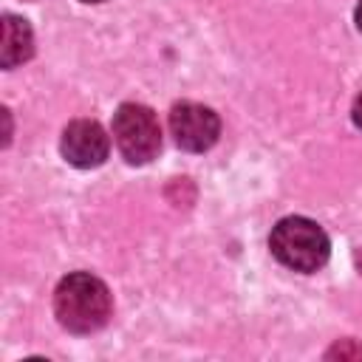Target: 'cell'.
<instances>
[{"instance_id":"cell-6","label":"cell","mask_w":362,"mask_h":362,"mask_svg":"<svg viewBox=\"0 0 362 362\" xmlns=\"http://www.w3.org/2000/svg\"><path fill=\"white\" fill-rule=\"evenodd\" d=\"M3 37H0V65L3 68H14L20 62H25L34 54V37L31 28L23 17L6 14L3 17Z\"/></svg>"},{"instance_id":"cell-4","label":"cell","mask_w":362,"mask_h":362,"mask_svg":"<svg viewBox=\"0 0 362 362\" xmlns=\"http://www.w3.org/2000/svg\"><path fill=\"white\" fill-rule=\"evenodd\" d=\"M170 133L181 150L204 153L218 141L221 119L198 102H178L170 110Z\"/></svg>"},{"instance_id":"cell-2","label":"cell","mask_w":362,"mask_h":362,"mask_svg":"<svg viewBox=\"0 0 362 362\" xmlns=\"http://www.w3.org/2000/svg\"><path fill=\"white\" fill-rule=\"evenodd\" d=\"M272 255L294 272H317L328 260V235L308 218H283L269 238Z\"/></svg>"},{"instance_id":"cell-11","label":"cell","mask_w":362,"mask_h":362,"mask_svg":"<svg viewBox=\"0 0 362 362\" xmlns=\"http://www.w3.org/2000/svg\"><path fill=\"white\" fill-rule=\"evenodd\" d=\"M356 269H359V274H362V249L356 252Z\"/></svg>"},{"instance_id":"cell-9","label":"cell","mask_w":362,"mask_h":362,"mask_svg":"<svg viewBox=\"0 0 362 362\" xmlns=\"http://www.w3.org/2000/svg\"><path fill=\"white\" fill-rule=\"evenodd\" d=\"M354 124H356V127H362V96L354 102Z\"/></svg>"},{"instance_id":"cell-10","label":"cell","mask_w":362,"mask_h":362,"mask_svg":"<svg viewBox=\"0 0 362 362\" xmlns=\"http://www.w3.org/2000/svg\"><path fill=\"white\" fill-rule=\"evenodd\" d=\"M356 25H359V31H362V3L356 6Z\"/></svg>"},{"instance_id":"cell-8","label":"cell","mask_w":362,"mask_h":362,"mask_svg":"<svg viewBox=\"0 0 362 362\" xmlns=\"http://www.w3.org/2000/svg\"><path fill=\"white\" fill-rule=\"evenodd\" d=\"M167 198L175 206H189L192 198H195V187L189 184V178H173L170 187H167Z\"/></svg>"},{"instance_id":"cell-5","label":"cell","mask_w":362,"mask_h":362,"mask_svg":"<svg viewBox=\"0 0 362 362\" xmlns=\"http://www.w3.org/2000/svg\"><path fill=\"white\" fill-rule=\"evenodd\" d=\"M62 156L68 164L79 167V170H90V167H99L105 158H107V150H110V141L102 130L99 122L93 119H76L65 127L62 133Z\"/></svg>"},{"instance_id":"cell-12","label":"cell","mask_w":362,"mask_h":362,"mask_svg":"<svg viewBox=\"0 0 362 362\" xmlns=\"http://www.w3.org/2000/svg\"><path fill=\"white\" fill-rule=\"evenodd\" d=\"M82 3H102V0H82Z\"/></svg>"},{"instance_id":"cell-1","label":"cell","mask_w":362,"mask_h":362,"mask_svg":"<svg viewBox=\"0 0 362 362\" xmlns=\"http://www.w3.org/2000/svg\"><path fill=\"white\" fill-rule=\"evenodd\" d=\"M54 314L71 334H90L110 317V291L99 277L74 272L62 277L54 291Z\"/></svg>"},{"instance_id":"cell-7","label":"cell","mask_w":362,"mask_h":362,"mask_svg":"<svg viewBox=\"0 0 362 362\" xmlns=\"http://www.w3.org/2000/svg\"><path fill=\"white\" fill-rule=\"evenodd\" d=\"M325 359H339V362L351 359V362H356V359H362V342H356V339H339V342H334L325 351Z\"/></svg>"},{"instance_id":"cell-3","label":"cell","mask_w":362,"mask_h":362,"mask_svg":"<svg viewBox=\"0 0 362 362\" xmlns=\"http://www.w3.org/2000/svg\"><path fill=\"white\" fill-rule=\"evenodd\" d=\"M113 139L130 164H147L161 150V127L150 107L124 102L113 113Z\"/></svg>"}]
</instances>
